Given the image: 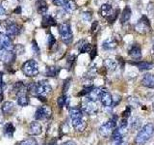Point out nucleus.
Here are the masks:
<instances>
[{
  "label": "nucleus",
  "mask_w": 154,
  "mask_h": 145,
  "mask_svg": "<svg viewBox=\"0 0 154 145\" xmlns=\"http://www.w3.org/2000/svg\"><path fill=\"white\" fill-rule=\"evenodd\" d=\"M69 117L71 120L72 127L74 128L77 132H84L87 128V122L84 120V113L81 108H76V106H72L69 110Z\"/></svg>",
  "instance_id": "nucleus-1"
},
{
  "label": "nucleus",
  "mask_w": 154,
  "mask_h": 145,
  "mask_svg": "<svg viewBox=\"0 0 154 145\" xmlns=\"http://www.w3.org/2000/svg\"><path fill=\"white\" fill-rule=\"evenodd\" d=\"M28 87V92H30L33 95H36L38 98V97H45L51 93L52 87L49 84V82L46 80H40L37 83L35 82H31L27 85Z\"/></svg>",
  "instance_id": "nucleus-2"
},
{
  "label": "nucleus",
  "mask_w": 154,
  "mask_h": 145,
  "mask_svg": "<svg viewBox=\"0 0 154 145\" xmlns=\"http://www.w3.org/2000/svg\"><path fill=\"white\" fill-rule=\"evenodd\" d=\"M154 134V124L148 123L139 130L134 140V145H143L146 144Z\"/></svg>",
  "instance_id": "nucleus-3"
},
{
  "label": "nucleus",
  "mask_w": 154,
  "mask_h": 145,
  "mask_svg": "<svg viewBox=\"0 0 154 145\" xmlns=\"http://www.w3.org/2000/svg\"><path fill=\"white\" fill-rule=\"evenodd\" d=\"M118 127V116L113 115L112 118H110L105 124L101 125L98 129V134L102 137H109L112 135L114 130Z\"/></svg>",
  "instance_id": "nucleus-4"
},
{
  "label": "nucleus",
  "mask_w": 154,
  "mask_h": 145,
  "mask_svg": "<svg viewBox=\"0 0 154 145\" xmlns=\"http://www.w3.org/2000/svg\"><path fill=\"white\" fill-rule=\"evenodd\" d=\"M21 70L23 74L28 77L36 76H38V72H40L38 63L34 59H30V60H27L26 62H24L21 67Z\"/></svg>",
  "instance_id": "nucleus-5"
},
{
  "label": "nucleus",
  "mask_w": 154,
  "mask_h": 145,
  "mask_svg": "<svg viewBox=\"0 0 154 145\" xmlns=\"http://www.w3.org/2000/svg\"><path fill=\"white\" fill-rule=\"evenodd\" d=\"M59 34L62 42L66 45H70L73 40V34L69 22H64L59 26Z\"/></svg>",
  "instance_id": "nucleus-6"
},
{
  "label": "nucleus",
  "mask_w": 154,
  "mask_h": 145,
  "mask_svg": "<svg viewBox=\"0 0 154 145\" xmlns=\"http://www.w3.org/2000/svg\"><path fill=\"white\" fill-rule=\"evenodd\" d=\"M127 134V128L118 127L114 130V133L111 135V142L112 145H120L123 143L124 137Z\"/></svg>",
  "instance_id": "nucleus-7"
},
{
  "label": "nucleus",
  "mask_w": 154,
  "mask_h": 145,
  "mask_svg": "<svg viewBox=\"0 0 154 145\" xmlns=\"http://www.w3.org/2000/svg\"><path fill=\"white\" fill-rule=\"evenodd\" d=\"M83 113H86L88 115H94L97 113L98 111V106L96 105L95 102L91 101L86 97V99L82 103V108H81Z\"/></svg>",
  "instance_id": "nucleus-8"
},
{
  "label": "nucleus",
  "mask_w": 154,
  "mask_h": 145,
  "mask_svg": "<svg viewBox=\"0 0 154 145\" xmlns=\"http://www.w3.org/2000/svg\"><path fill=\"white\" fill-rule=\"evenodd\" d=\"M52 109L48 105H42L38 108L35 112V119L36 120H45L51 117Z\"/></svg>",
  "instance_id": "nucleus-9"
},
{
  "label": "nucleus",
  "mask_w": 154,
  "mask_h": 145,
  "mask_svg": "<svg viewBox=\"0 0 154 145\" xmlns=\"http://www.w3.org/2000/svg\"><path fill=\"white\" fill-rule=\"evenodd\" d=\"M149 29H150V22L146 16H143L139 22L135 25V30L141 34H146L147 31H149Z\"/></svg>",
  "instance_id": "nucleus-10"
},
{
  "label": "nucleus",
  "mask_w": 154,
  "mask_h": 145,
  "mask_svg": "<svg viewBox=\"0 0 154 145\" xmlns=\"http://www.w3.org/2000/svg\"><path fill=\"white\" fill-rule=\"evenodd\" d=\"M14 44L12 39L5 33H0V50H5L9 51H14Z\"/></svg>",
  "instance_id": "nucleus-11"
},
{
  "label": "nucleus",
  "mask_w": 154,
  "mask_h": 145,
  "mask_svg": "<svg viewBox=\"0 0 154 145\" xmlns=\"http://www.w3.org/2000/svg\"><path fill=\"white\" fill-rule=\"evenodd\" d=\"M20 26L18 24L14 23V22H9L7 24V26L5 27V34L8 35L10 38L12 37H16L17 36L19 33H20Z\"/></svg>",
  "instance_id": "nucleus-12"
},
{
  "label": "nucleus",
  "mask_w": 154,
  "mask_h": 145,
  "mask_svg": "<svg viewBox=\"0 0 154 145\" xmlns=\"http://www.w3.org/2000/svg\"><path fill=\"white\" fill-rule=\"evenodd\" d=\"M16 52L9 51L5 50H0V60L4 62L5 64H11L16 59Z\"/></svg>",
  "instance_id": "nucleus-13"
},
{
  "label": "nucleus",
  "mask_w": 154,
  "mask_h": 145,
  "mask_svg": "<svg viewBox=\"0 0 154 145\" xmlns=\"http://www.w3.org/2000/svg\"><path fill=\"white\" fill-rule=\"evenodd\" d=\"M27 93H28V89L20 91L16 94L17 102L20 106H27L29 105V103H30V100H29V97H28Z\"/></svg>",
  "instance_id": "nucleus-14"
},
{
  "label": "nucleus",
  "mask_w": 154,
  "mask_h": 145,
  "mask_svg": "<svg viewBox=\"0 0 154 145\" xmlns=\"http://www.w3.org/2000/svg\"><path fill=\"white\" fill-rule=\"evenodd\" d=\"M128 54L129 56L132 58V59L136 60V61H140V59L142 58V48L139 45H133L130 50H128Z\"/></svg>",
  "instance_id": "nucleus-15"
},
{
  "label": "nucleus",
  "mask_w": 154,
  "mask_h": 145,
  "mask_svg": "<svg viewBox=\"0 0 154 145\" xmlns=\"http://www.w3.org/2000/svg\"><path fill=\"white\" fill-rule=\"evenodd\" d=\"M42 132V126L38 121H34L28 127V134L31 135H38Z\"/></svg>",
  "instance_id": "nucleus-16"
},
{
  "label": "nucleus",
  "mask_w": 154,
  "mask_h": 145,
  "mask_svg": "<svg viewBox=\"0 0 154 145\" xmlns=\"http://www.w3.org/2000/svg\"><path fill=\"white\" fill-rule=\"evenodd\" d=\"M105 89L101 88V87H96V88H94L93 90H91L90 93L88 94V97L87 98L90 99L91 101H94L96 103V101L97 100H100L101 96H102V94L104 93Z\"/></svg>",
  "instance_id": "nucleus-17"
},
{
  "label": "nucleus",
  "mask_w": 154,
  "mask_h": 145,
  "mask_svg": "<svg viewBox=\"0 0 154 145\" xmlns=\"http://www.w3.org/2000/svg\"><path fill=\"white\" fill-rule=\"evenodd\" d=\"M100 102H101V105L105 108H109V106L113 105L114 103V100H113V96L111 95V93H109L108 91H104V93L102 94L100 98Z\"/></svg>",
  "instance_id": "nucleus-18"
},
{
  "label": "nucleus",
  "mask_w": 154,
  "mask_h": 145,
  "mask_svg": "<svg viewBox=\"0 0 154 145\" xmlns=\"http://www.w3.org/2000/svg\"><path fill=\"white\" fill-rule=\"evenodd\" d=\"M16 110V105L13 102H5L1 106V111L5 115H12Z\"/></svg>",
  "instance_id": "nucleus-19"
},
{
  "label": "nucleus",
  "mask_w": 154,
  "mask_h": 145,
  "mask_svg": "<svg viewBox=\"0 0 154 145\" xmlns=\"http://www.w3.org/2000/svg\"><path fill=\"white\" fill-rule=\"evenodd\" d=\"M115 12L113 11V8L109 4H103L100 8V14L105 18H109Z\"/></svg>",
  "instance_id": "nucleus-20"
},
{
  "label": "nucleus",
  "mask_w": 154,
  "mask_h": 145,
  "mask_svg": "<svg viewBox=\"0 0 154 145\" xmlns=\"http://www.w3.org/2000/svg\"><path fill=\"white\" fill-rule=\"evenodd\" d=\"M131 64L136 65L141 71H148L151 70L154 67V64L152 62L148 61H138V62H131Z\"/></svg>",
  "instance_id": "nucleus-21"
},
{
  "label": "nucleus",
  "mask_w": 154,
  "mask_h": 145,
  "mask_svg": "<svg viewBox=\"0 0 154 145\" xmlns=\"http://www.w3.org/2000/svg\"><path fill=\"white\" fill-rule=\"evenodd\" d=\"M36 6H37L38 13L40 14H42V16H45L48 11V5L45 0H38Z\"/></svg>",
  "instance_id": "nucleus-22"
},
{
  "label": "nucleus",
  "mask_w": 154,
  "mask_h": 145,
  "mask_svg": "<svg viewBox=\"0 0 154 145\" xmlns=\"http://www.w3.org/2000/svg\"><path fill=\"white\" fill-rule=\"evenodd\" d=\"M142 85L147 88H154V75L147 74L142 79Z\"/></svg>",
  "instance_id": "nucleus-23"
},
{
  "label": "nucleus",
  "mask_w": 154,
  "mask_h": 145,
  "mask_svg": "<svg viewBox=\"0 0 154 145\" xmlns=\"http://www.w3.org/2000/svg\"><path fill=\"white\" fill-rule=\"evenodd\" d=\"M61 71V68L60 67H57V66H49L46 68L45 70V76H49V77H55L59 75V72Z\"/></svg>",
  "instance_id": "nucleus-24"
},
{
  "label": "nucleus",
  "mask_w": 154,
  "mask_h": 145,
  "mask_svg": "<svg viewBox=\"0 0 154 145\" xmlns=\"http://www.w3.org/2000/svg\"><path fill=\"white\" fill-rule=\"evenodd\" d=\"M14 132H16V128H14V126L11 122L7 123L6 125L4 126V134H5V137H7L9 138H12L14 137Z\"/></svg>",
  "instance_id": "nucleus-25"
},
{
  "label": "nucleus",
  "mask_w": 154,
  "mask_h": 145,
  "mask_svg": "<svg viewBox=\"0 0 154 145\" xmlns=\"http://www.w3.org/2000/svg\"><path fill=\"white\" fill-rule=\"evenodd\" d=\"M42 27H50L53 25H56V21L51 16H49V14H45L42 18Z\"/></svg>",
  "instance_id": "nucleus-26"
},
{
  "label": "nucleus",
  "mask_w": 154,
  "mask_h": 145,
  "mask_svg": "<svg viewBox=\"0 0 154 145\" xmlns=\"http://www.w3.org/2000/svg\"><path fill=\"white\" fill-rule=\"evenodd\" d=\"M77 9V4L74 0H66L64 5V10L66 13H72Z\"/></svg>",
  "instance_id": "nucleus-27"
},
{
  "label": "nucleus",
  "mask_w": 154,
  "mask_h": 145,
  "mask_svg": "<svg viewBox=\"0 0 154 145\" xmlns=\"http://www.w3.org/2000/svg\"><path fill=\"white\" fill-rule=\"evenodd\" d=\"M118 46V43L114 39H108L107 41H105L102 44V48L105 50H114V48Z\"/></svg>",
  "instance_id": "nucleus-28"
},
{
  "label": "nucleus",
  "mask_w": 154,
  "mask_h": 145,
  "mask_svg": "<svg viewBox=\"0 0 154 145\" xmlns=\"http://www.w3.org/2000/svg\"><path fill=\"white\" fill-rule=\"evenodd\" d=\"M131 9H130L128 6H126L124 9H123V11L122 13V17H120V21H122V23H124V22H126L129 21V18H131Z\"/></svg>",
  "instance_id": "nucleus-29"
},
{
  "label": "nucleus",
  "mask_w": 154,
  "mask_h": 145,
  "mask_svg": "<svg viewBox=\"0 0 154 145\" xmlns=\"http://www.w3.org/2000/svg\"><path fill=\"white\" fill-rule=\"evenodd\" d=\"M130 128L132 130H140L142 126V121L139 117H132L130 120Z\"/></svg>",
  "instance_id": "nucleus-30"
},
{
  "label": "nucleus",
  "mask_w": 154,
  "mask_h": 145,
  "mask_svg": "<svg viewBox=\"0 0 154 145\" xmlns=\"http://www.w3.org/2000/svg\"><path fill=\"white\" fill-rule=\"evenodd\" d=\"M104 66L109 71H115L118 68V62L114 59H106L104 62Z\"/></svg>",
  "instance_id": "nucleus-31"
},
{
  "label": "nucleus",
  "mask_w": 154,
  "mask_h": 145,
  "mask_svg": "<svg viewBox=\"0 0 154 145\" xmlns=\"http://www.w3.org/2000/svg\"><path fill=\"white\" fill-rule=\"evenodd\" d=\"M18 145H38V142L35 138L33 137H29V138H26L22 140L18 143Z\"/></svg>",
  "instance_id": "nucleus-32"
},
{
  "label": "nucleus",
  "mask_w": 154,
  "mask_h": 145,
  "mask_svg": "<svg viewBox=\"0 0 154 145\" xmlns=\"http://www.w3.org/2000/svg\"><path fill=\"white\" fill-rule=\"evenodd\" d=\"M57 103H58V105H59L60 108H63V106H65L66 105L69 104V98H67L66 95H63L60 97L59 99H58Z\"/></svg>",
  "instance_id": "nucleus-33"
},
{
  "label": "nucleus",
  "mask_w": 154,
  "mask_h": 145,
  "mask_svg": "<svg viewBox=\"0 0 154 145\" xmlns=\"http://www.w3.org/2000/svg\"><path fill=\"white\" fill-rule=\"evenodd\" d=\"M91 44L89 43H85L84 45H82L80 47V53H87V52H91Z\"/></svg>",
  "instance_id": "nucleus-34"
},
{
  "label": "nucleus",
  "mask_w": 154,
  "mask_h": 145,
  "mask_svg": "<svg viewBox=\"0 0 154 145\" xmlns=\"http://www.w3.org/2000/svg\"><path fill=\"white\" fill-rule=\"evenodd\" d=\"M70 83H71V79H70V77H69V79H66L64 81V84H63V93H64V95H66V93L67 92V90H69V86H70Z\"/></svg>",
  "instance_id": "nucleus-35"
},
{
  "label": "nucleus",
  "mask_w": 154,
  "mask_h": 145,
  "mask_svg": "<svg viewBox=\"0 0 154 145\" xmlns=\"http://www.w3.org/2000/svg\"><path fill=\"white\" fill-rule=\"evenodd\" d=\"M128 102L130 104V106H134V108H137L138 105H140V102L137 98H134V97H130L128 98Z\"/></svg>",
  "instance_id": "nucleus-36"
},
{
  "label": "nucleus",
  "mask_w": 154,
  "mask_h": 145,
  "mask_svg": "<svg viewBox=\"0 0 154 145\" xmlns=\"http://www.w3.org/2000/svg\"><path fill=\"white\" fill-rule=\"evenodd\" d=\"M47 43H48V46H49L50 47H52L56 44V39L51 33L48 34V36H47Z\"/></svg>",
  "instance_id": "nucleus-37"
},
{
  "label": "nucleus",
  "mask_w": 154,
  "mask_h": 145,
  "mask_svg": "<svg viewBox=\"0 0 154 145\" xmlns=\"http://www.w3.org/2000/svg\"><path fill=\"white\" fill-rule=\"evenodd\" d=\"M14 51L16 52V54L17 53V54H21V53H24V51H25V48H24V47L22 45H17L14 46Z\"/></svg>",
  "instance_id": "nucleus-38"
},
{
  "label": "nucleus",
  "mask_w": 154,
  "mask_h": 145,
  "mask_svg": "<svg viewBox=\"0 0 154 145\" xmlns=\"http://www.w3.org/2000/svg\"><path fill=\"white\" fill-rule=\"evenodd\" d=\"M82 18L84 21H91V12H84L82 14Z\"/></svg>",
  "instance_id": "nucleus-39"
},
{
  "label": "nucleus",
  "mask_w": 154,
  "mask_h": 145,
  "mask_svg": "<svg viewBox=\"0 0 154 145\" xmlns=\"http://www.w3.org/2000/svg\"><path fill=\"white\" fill-rule=\"evenodd\" d=\"M32 48H33L34 52H35L37 55L40 54V47H38V46L37 45V42L35 40L32 41Z\"/></svg>",
  "instance_id": "nucleus-40"
},
{
  "label": "nucleus",
  "mask_w": 154,
  "mask_h": 145,
  "mask_svg": "<svg viewBox=\"0 0 154 145\" xmlns=\"http://www.w3.org/2000/svg\"><path fill=\"white\" fill-rule=\"evenodd\" d=\"M7 16V11H6V9L4 8L3 6V4L2 3H0V18H4V17H6Z\"/></svg>",
  "instance_id": "nucleus-41"
},
{
  "label": "nucleus",
  "mask_w": 154,
  "mask_h": 145,
  "mask_svg": "<svg viewBox=\"0 0 154 145\" xmlns=\"http://www.w3.org/2000/svg\"><path fill=\"white\" fill-rule=\"evenodd\" d=\"M66 0H52V2L56 6H59V7H64V5L66 3Z\"/></svg>",
  "instance_id": "nucleus-42"
},
{
  "label": "nucleus",
  "mask_w": 154,
  "mask_h": 145,
  "mask_svg": "<svg viewBox=\"0 0 154 145\" xmlns=\"http://www.w3.org/2000/svg\"><path fill=\"white\" fill-rule=\"evenodd\" d=\"M130 113H131V108H130V106H127L126 109L122 112V118H127L130 115Z\"/></svg>",
  "instance_id": "nucleus-43"
},
{
  "label": "nucleus",
  "mask_w": 154,
  "mask_h": 145,
  "mask_svg": "<svg viewBox=\"0 0 154 145\" xmlns=\"http://www.w3.org/2000/svg\"><path fill=\"white\" fill-rule=\"evenodd\" d=\"M96 52H97V50H96V47H94L93 50H91V51L90 52V54H91V60H94L95 56H96Z\"/></svg>",
  "instance_id": "nucleus-44"
},
{
  "label": "nucleus",
  "mask_w": 154,
  "mask_h": 145,
  "mask_svg": "<svg viewBox=\"0 0 154 145\" xmlns=\"http://www.w3.org/2000/svg\"><path fill=\"white\" fill-rule=\"evenodd\" d=\"M62 145H77L74 141H72V140H69V141H66L65 143H63Z\"/></svg>",
  "instance_id": "nucleus-45"
},
{
  "label": "nucleus",
  "mask_w": 154,
  "mask_h": 145,
  "mask_svg": "<svg viewBox=\"0 0 154 145\" xmlns=\"http://www.w3.org/2000/svg\"><path fill=\"white\" fill-rule=\"evenodd\" d=\"M97 21H94V23H93V25H91V31H94L95 29H96V27H97Z\"/></svg>",
  "instance_id": "nucleus-46"
},
{
  "label": "nucleus",
  "mask_w": 154,
  "mask_h": 145,
  "mask_svg": "<svg viewBox=\"0 0 154 145\" xmlns=\"http://www.w3.org/2000/svg\"><path fill=\"white\" fill-rule=\"evenodd\" d=\"M14 13H17V14H20V8H18L17 10H14Z\"/></svg>",
  "instance_id": "nucleus-47"
},
{
  "label": "nucleus",
  "mask_w": 154,
  "mask_h": 145,
  "mask_svg": "<svg viewBox=\"0 0 154 145\" xmlns=\"http://www.w3.org/2000/svg\"><path fill=\"white\" fill-rule=\"evenodd\" d=\"M1 84H3V82H2V76H0V85H1Z\"/></svg>",
  "instance_id": "nucleus-48"
},
{
  "label": "nucleus",
  "mask_w": 154,
  "mask_h": 145,
  "mask_svg": "<svg viewBox=\"0 0 154 145\" xmlns=\"http://www.w3.org/2000/svg\"><path fill=\"white\" fill-rule=\"evenodd\" d=\"M152 110H153V111H154V103H153V104H152Z\"/></svg>",
  "instance_id": "nucleus-49"
},
{
  "label": "nucleus",
  "mask_w": 154,
  "mask_h": 145,
  "mask_svg": "<svg viewBox=\"0 0 154 145\" xmlns=\"http://www.w3.org/2000/svg\"><path fill=\"white\" fill-rule=\"evenodd\" d=\"M120 145H128V144H126V143H124V142H123L122 144H120Z\"/></svg>",
  "instance_id": "nucleus-50"
},
{
  "label": "nucleus",
  "mask_w": 154,
  "mask_h": 145,
  "mask_svg": "<svg viewBox=\"0 0 154 145\" xmlns=\"http://www.w3.org/2000/svg\"><path fill=\"white\" fill-rule=\"evenodd\" d=\"M17 1H21V0H17Z\"/></svg>",
  "instance_id": "nucleus-51"
},
{
  "label": "nucleus",
  "mask_w": 154,
  "mask_h": 145,
  "mask_svg": "<svg viewBox=\"0 0 154 145\" xmlns=\"http://www.w3.org/2000/svg\"><path fill=\"white\" fill-rule=\"evenodd\" d=\"M153 48H154V45H153Z\"/></svg>",
  "instance_id": "nucleus-52"
}]
</instances>
